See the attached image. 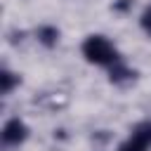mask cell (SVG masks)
Returning a JSON list of instances; mask_svg holds the SVG:
<instances>
[{
	"label": "cell",
	"mask_w": 151,
	"mask_h": 151,
	"mask_svg": "<svg viewBox=\"0 0 151 151\" xmlns=\"http://www.w3.org/2000/svg\"><path fill=\"white\" fill-rule=\"evenodd\" d=\"M80 50H83V57L90 64H94V66H113L120 59L116 45L109 38H104V35H87L83 40Z\"/></svg>",
	"instance_id": "6da1fadb"
},
{
	"label": "cell",
	"mask_w": 151,
	"mask_h": 151,
	"mask_svg": "<svg viewBox=\"0 0 151 151\" xmlns=\"http://www.w3.org/2000/svg\"><path fill=\"white\" fill-rule=\"evenodd\" d=\"M149 149H151V120L137 123L130 137L118 146V151H149Z\"/></svg>",
	"instance_id": "7a4b0ae2"
},
{
	"label": "cell",
	"mask_w": 151,
	"mask_h": 151,
	"mask_svg": "<svg viewBox=\"0 0 151 151\" xmlns=\"http://www.w3.org/2000/svg\"><path fill=\"white\" fill-rule=\"evenodd\" d=\"M0 137H2V144H5V146H19V144H24L26 137H28V125H26L21 118H9V120L2 125Z\"/></svg>",
	"instance_id": "3957f363"
},
{
	"label": "cell",
	"mask_w": 151,
	"mask_h": 151,
	"mask_svg": "<svg viewBox=\"0 0 151 151\" xmlns=\"http://www.w3.org/2000/svg\"><path fill=\"white\" fill-rule=\"evenodd\" d=\"M132 78H134V71H132L130 66H125L120 59H118L113 66H109V80H111V83L123 85V83H130Z\"/></svg>",
	"instance_id": "277c9868"
},
{
	"label": "cell",
	"mask_w": 151,
	"mask_h": 151,
	"mask_svg": "<svg viewBox=\"0 0 151 151\" xmlns=\"http://www.w3.org/2000/svg\"><path fill=\"white\" fill-rule=\"evenodd\" d=\"M35 35H38V42L45 45V47H54V45L59 42V28H57V26H50V24L40 26V28L35 31Z\"/></svg>",
	"instance_id": "5b68a950"
},
{
	"label": "cell",
	"mask_w": 151,
	"mask_h": 151,
	"mask_svg": "<svg viewBox=\"0 0 151 151\" xmlns=\"http://www.w3.org/2000/svg\"><path fill=\"white\" fill-rule=\"evenodd\" d=\"M17 85H19V76L12 73L9 68H2V73H0V92L2 94H9Z\"/></svg>",
	"instance_id": "8992f818"
},
{
	"label": "cell",
	"mask_w": 151,
	"mask_h": 151,
	"mask_svg": "<svg viewBox=\"0 0 151 151\" xmlns=\"http://www.w3.org/2000/svg\"><path fill=\"white\" fill-rule=\"evenodd\" d=\"M139 26H142V31L151 38V5L144 7V12H142V17H139Z\"/></svg>",
	"instance_id": "52a82bcc"
}]
</instances>
